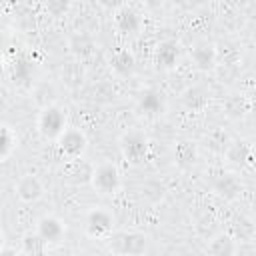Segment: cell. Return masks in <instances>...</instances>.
<instances>
[{
	"instance_id": "obj_1",
	"label": "cell",
	"mask_w": 256,
	"mask_h": 256,
	"mask_svg": "<svg viewBox=\"0 0 256 256\" xmlns=\"http://www.w3.org/2000/svg\"><path fill=\"white\" fill-rule=\"evenodd\" d=\"M90 186L100 196H114L122 186V172L114 162H100L90 172Z\"/></svg>"
},
{
	"instance_id": "obj_2",
	"label": "cell",
	"mask_w": 256,
	"mask_h": 256,
	"mask_svg": "<svg viewBox=\"0 0 256 256\" xmlns=\"http://www.w3.org/2000/svg\"><path fill=\"white\" fill-rule=\"evenodd\" d=\"M108 246L116 256H142L148 250V236L136 230L112 232L108 236Z\"/></svg>"
},
{
	"instance_id": "obj_3",
	"label": "cell",
	"mask_w": 256,
	"mask_h": 256,
	"mask_svg": "<svg viewBox=\"0 0 256 256\" xmlns=\"http://www.w3.org/2000/svg\"><path fill=\"white\" fill-rule=\"evenodd\" d=\"M36 128L40 132L42 138L46 140H58L62 136V132L68 128V118H66V110H62L58 104L54 106H46L42 110H38V118H36Z\"/></svg>"
},
{
	"instance_id": "obj_4",
	"label": "cell",
	"mask_w": 256,
	"mask_h": 256,
	"mask_svg": "<svg viewBox=\"0 0 256 256\" xmlns=\"http://www.w3.org/2000/svg\"><path fill=\"white\" fill-rule=\"evenodd\" d=\"M114 228V216L102 206H94L84 216V230L90 238H108Z\"/></svg>"
},
{
	"instance_id": "obj_5",
	"label": "cell",
	"mask_w": 256,
	"mask_h": 256,
	"mask_svg": "<svg viewBox=\"0 0 256 256\" xmlns=\"http://www.w3.org/2000/svg\"><path fill=\"white\" fill-rule=\"evenodd\" d=\"M56 146H58V150H60V154L64 158H68V160H80L84 156L86 148H88V138H86V134L80 128L68 126L62 132V136L56 140Z\"/></svg>"
},
{
	"instance_id": "obj_6",
	"label": "cell",
	"mask_w": 256,
	"mask_h": 256,
	"mask_svg": "<svg viewBox=\"0 0 256 256\" xmlns=\"http://www.w3.org/2000/svg\"><path fill=\"white\" fill-rule=\"evenodd\" d=\"M148 148H150V142H148L146 134L140 132V130H128L120 138V152H122V156L126 160H130V162H134V164H138V162H142L146 158Z\"/></svg>"
},
{
	"instance_id": "obj_7",
	"label": "cell",
	"mask_w": 256,
	"mask_h": 256,
	"mask_svg": "<svg viewBox=\"0 0 256 256\" xmlns=\"http://www.w3.org/2000/svg\"><path fill=\"white\" fill-rule=\"evenodd\" d=\"M34 232L42 238V242L46 246H52V244H60L64 240V236H66V224H64L62 218H58L54 214H46V216H42L38 220Z\"/></svg>"
},
{
	"instance_id": "obj_8",
	"label": "cell",
	"mask_w": 256,
	"mask_h": 256,
	"mask_svg": "<svg viewBox=\"0 0 256 256\" xmlns=\"http://www.w3.org/2000/svg\"><path fill=\"white\" fill-rule=\"evenodd\" d=\"M14 194L20 202L24 204H32L38 202L44 194V184L36 174H22L16 182H14Z\"/></svg>"
},
{
	"instance_id": "obj_9",
	"label": "cell",
	"mask_w": 256,
	"mask_h": 256,
	"mask_svg": "<svg viewBox=\"0 0 256 256\" xmlns=\"http://www.w3.org/2000/svg\"><path fill=\"white\" fill-rule=\"evenodd\" d=\"M114 26L120 34H126V36H132V34H138L144 26V18L138 10H134L132 6H120L116 12H114Z\"/></svg>"
},
{
	"instance_id": "obj_10",
	"label": "cell",
	"mask_w": 256,
	"mask_h": 256,
	"mask_svg": "<svg viewBox=\"0 0 256 256\" xmlns=\"http://www.w3.org/2000/svg\"><path fill=\"white\" fill-rule=\"evenodd\" d=\"M190 58H192V64L202 72H210L218 66V50L214 48V44L206 40L196 42L190 48Z\"/></svg>"
},
{
	"instance_id": "obj_11",
	"label": "cell",
	"mask_w": 256,
	"mask_h": 256,
	"mask_svg": "<svg viewBox=\"0 0 256 256\" xmlns=\"http://www.w3.org/2000/svg\"><path fill=\"white\" fill-rule=\"evenodd\" d=\"M206 252L210 256H236L238 254V240L228 232H218L210 238Z\"/></svg>"
},
{
	"instance_id": "obj_12",
	"label": "cell",
	"mask_w": 256,
	"mask_h": 256,
	"mask_svg": "<svg viewBox=\"0 0 256 256\" xmlns=\"http://www.w3.org/2000/svg\"><path fill=\"white\" fill-rule=\"evenodd\" d=\"M138 106H140V110H142L144 114H148V116H158V114H162V110H164V98H162V94L156 92V90H144V92L140 94V98H138Z\"/></svg>"
},
{
	"instance_id": "obj_13",
	"label": "cell",
	"mask_w": 256,
	"mask_h": 256,
	"mask_svg": "<svg viewBox=\"0 0 256 256\" xmlns=\"http://www.w3.org/2000/svg\"><path fill=\"white\" fill-rule=\"evenodd\" d=\"M214 188H216V194L222 196V198H226V200H234L242 192V184L236 178V174H222L216 180V186Z\"/></svg>"
},
{
	"instance_id": "obj_14",
	"label": "cell",
	"mask_w": 256,
	"mask_h": 256,
	"mask_svg": "<svg viewBox=\"0 0 256 256\" xmlns=\"http://www.w3.org/2000/svg\"><path fill=\"white\" fill-rule=\"evenodd\" d=\"M224 152H226V158H228L234 166H244V164L250 160V154H252L250 146H248L246 142H242V140L230 142Z\"/></svg>"
},
{
	"instance_id": "obj_15",
	"label": "cell",
	"mask_w": 256,
	"mask_h": 256,
	"mask_svg": "<svg viewBox=\"0 0 256 256\" xmlns=\"http://www.w3.org/2000/svg\"><path fill=\"white\" fill-rule=\"evenodd\" d=\"M110 70L116 76H128L134 70V56L128 50H120L110 58Z\"/></svg>"
},
{
	"instance_id": "obj_16",
	"label": "cell",
	"mask_w": 256,
	"mask_h": 256,
	"mask_svg": "<svg viewBox=\"0 0 256 256\" xmlns=\"http://www.w3.org/2000/svg\"><path fill=\"white\" fill-rule=\"evenodd\" d=\"M16 148V132L12 130V126L0 122V162L6 160Z\"/></svg>"
},
{
	"instance_id": "obj_17",
	"label": "cell",
	"mask_w": 256,
	"mask_h": 256,
	"mask_svg": "<svg viewBox=\"0 0 256 256\" xmlns=\"http://www.w3.org/2000/svg\"><path fill=\"white\" fill-rule=\"evenodd\" d=\"M156 60H158L160 66H164V68H172V66L176 64V60H178V46H176L174 42H170V40L158 44Z\"/></svg>"
},
{
	"instance_id": "obj_18",
	"label": "cell",
	"mask_w": 256,
	"mask_h": 256,
	"mask_svg": "<svg viewBox=\"0 0 256 256\" xmlns=\"http://www.w3.org/2000/svg\"><path fill=\"white\" fill-rule=\"evenodd\" d=\"M174 158H176V162L180 166L194 164V160H196V146H194V142H190V140L176 142V146H174Z\"/></svg>"
},
{
	"instance_id": "obj_19",
	"label": "cell",
	"mask_w": 256,
	"mask_h": 256,
	"mask_svg": "<svg viewBox=\"0 0 256 256\" xmlns=\"http://www.w3.org/2000/svg\"><path fill=\"white\" fill-rule=\"evenodd\" d=\"M182 98H184V104H186L190 110H202V108L208 104V94H206L200 86L188 88Z\"/></svg>"
},
{
	"instance_id": "obj_20",
	"label": "cell",
	"mask_w": 256,
	"mask_h": 256,
	"mask_svg": "<svg viewBox=\"0 0 256 256\" xmlns=\"http://www.w3.org/2000/svg\"><path fill=\"white\" fill-rule=\"evenodd\" d=\"M46 244L42 242V238L36 234V232H30L24 236V242H22V252L26 256H44L46 254Z\"/></svg>"
},
{
	"instance_id": "obj_21",
	"label": "cell",
	"mask_w": 256,
	"mask_h": 256,
	"mask_svg": "<svg viewBox=\"0 0 256 256\" xmlns=\"http://www.w3.org/2000/svg\"><path fill=\"white\" fill-rule=\"evenodd\" d=\"M92 48H94V42H92V38H90L88 34H76V36L72 38V42H70L72 54H76V56H80V58L88 56V54L92 52Z\"/></svg>"
},
{
	"instance_id": "obj_22",
	"label": "cell",
	"mask_w": 256,
	"mask_h": 256,
	"mask_svg": "<svg viewBox=\"0 0 256 256\" xmlns=\"http://www.w3.org/2000/svg\"><path fill=\"white\" fill-rule=\"evenodd\" d=\"M0 256H18V252L12 250V248H6V246H4V248L0 250Z\"/></svg>"
},
{
	"instance_id": "obj_23",
	"label": "cell",
	"mask_w": 256,
	"mask_h": 256,
	"mask_svg": "<svg viewBox=\"0 0 256 256\" xmlns=\"http://www.w3.org/2000/svg\"><path fill=\"white\" fill-rule=\"evenodd\" d=\"M2 248H4V232L0 230V250H2Z\"/></svg>"
}]
</instances>
